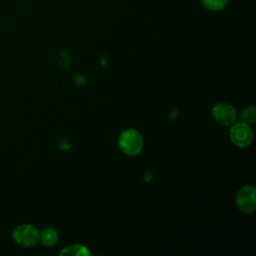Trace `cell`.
Masks as SVG:
<instances>
[{
	"instance_id": "obj_1",
	"label": "cell",
	"mask_w": 256,
	"mask_h": 256,
	"mask_svg": "<svg viewBox=\"0 0 256 256\" xmlns=\"http://www.w3.org/2000/svg\"><path fill=\"white\" fill-rule=\"evenodd\" d=\"M118 144L125 154L133 156L142 150L143 138L138 131L134 129H128L120 134Z\"/></svg>"
},
{
	"instance_id": "obj_2",
	"label": "cell",
	"mask_w": 256,
	"mask_h": 256,
	"mask_svg": "<svg viewBox=\"0 0 256 256\" xmlns=\"http://www.w3.org/2000/svg\"><path fill=\"white\" fill-rule=\"evenodd\" d=\"M238 208L245 213H251L256 208V190L252 185L242 187L236 195Z\"/></svg>"
},
{
	"instance_id": "obj_3",
	"label": "cell",
	"mask_w": 256,
	"mask_h": 256,
	"mask_svg": "<svg viewBox=\"0 0 256 256\" xmlns=\"http://www.w3.org/2000/svg\"><path fill=\"white\" fill-rule=\"evenodd\" d=\"M231 141L238 147H246L250 145L253 139V132L248 124L241 122L234 124L229 130Z\"/></svg>"
},
{
	"instance_id": "obj_4",
	"label": "cell",
	"mask_w": 256,
	"mask_h": 256,
	"mask_svg": "<svg viewBox=\"0 0 256 256\" xmlns=\"http://www.w3.org/2000/svg\"><path fill=\"white\" fill-rule=\"evenodd\" d=\"M13 239L22 246H32L39 240V232L32 225L24 224L14 230Z\"/></svg>"
},
{
	"instance_id": "obj_5",
	"label": "cell",
	"mask_w": 256,
	"mask_h": 256,
	"mask_svg": "<svg viewBox=\"0 0 256 256\" xmlns=\"http://www.w3.org/2000/svg\"><path fill=\"white\" fill-rule=\"evenodd\" d=\"M214 119L222 125H232L237 119L235 108L228 103H218L212 108Z\"/></svg>"
},
{
	"instance_id": "obj_6",
	"label": "cell",
	"mask_w": 256,
	"mask_h": 256,
	"mask_svg": "<svg viewBox=\"0 0 256 256\" xmlns=\"http://www.w3.org/2000/svg\"><path fill=\"white\" fill-rule=\"evenodd\" d=\"M39 239L46 246H52L58 241V234L53 228H46L39 234Z\"/></svg>"
},
{
	"instance_id": "obj_7",
	"label": "cell",
	"mask_w": 256,
	"mask_h": 256,
	"mask_svg": "<svg viewBox=\"0 0 256 256\" xmlns=\"http://www.w3.org/2000/svg\"><path fill=\"white\" fill-rule=\"evenodd\" d=\"M60 255H75V256H87L91 255L89 252L88 248L82 245H72L64 248L61 252Z\"/></svg>"
},
{
	"instance_id": "obj_8",
	"label": "cell",
	"mask_w": 256,
	"mask_h": 256,
	"mask_svg": "<svg viewBox=\"0 0 256 256\" xmlns=\"http://www.w3.org/2000/svg\"><path fill=\"white\" fill-rule=\"evenodd\" d=\"M240 119L242 122L246 124L253 123L256 119V109L252 106L244 109L240 114Z\"/></svg>"
},
{
	"instance_id": "obj_9",
	"label": "cell",
	"mask_w": 256,
	"mask_h": 256,
	"mask_svg": "<svg viewBox=\"0 0 256 256\" xmlns=\"http://www.w3.org/2000/svg\"><path fill=\"white\" fill-rule=\"evenodd\" d=\"M228 0H202L203 4L210 10H220L226 4Z\"/></svg>"
}]
</instances>
